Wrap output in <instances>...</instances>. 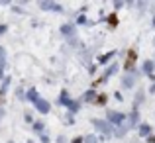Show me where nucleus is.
Segmentation results:
<instances>
[{"label":"nucleus","instance_id":"nucleus-6","mask_svg":"<svg viewBox=\"0 0 155 143\" xmlns=\"http://www.w3.org/2000/svg\"><path fill=\"white\" fill-rule=\"evenodd\" d=\"M145 71H147V73L151 71V61H147V63H145Z\"/></svg>","mask_w":155,"mask_h":143},{"label":"nucleus","instance_id":"nucleus-4","mask_svg":"<svg viewBox=\"0 0 155 143\" xmlns=\"http://www.w3.org/2000/svg\"><path fill=\"white\" fill-rule=\"evenodd\" d=\"M132 84H134V76L128 75V76L124 79V86H132Z\"/></svg>","mask_w":155,"mask_h":143},{"label":"nucleus","instance_id":"nucleus-1","mask_svg":"<svg viewBox=\"0 0 155 143\" xmlns=\"http://www.w3.org/2000/svg\"><path fill=\"white\" fill-rule=\"evenodd\" d=\"M35 106H38V110H41V112H49V104H47L45 100H35Z\"/></svg>","mask_w":155,"mask_h":143},{"label":"nucleus","instance_id":"nucleus-7","mask_svg":"<svg viewBox=\"0 0 155 143\" xmlns=\"http://www.w3.org/2000/svg\"><path fill=\"white\" fill-rule=\"evenodd\" d=\"M87 143H96V137H87Z\"/></svg>","mask_w":155,"mask_h":143},{"label":"nucleus","instance_id":"nucleus-3","mask_svg":"<svg viewBox=\"0 0 155 143\" xmlns=\"http://www.w3.org/2000/svg\"><path fill=\"white\" fill-rule=\"evenodd\" d=\"M108 118H110L112 122H122V116H120V114H114V112H110Z\"/></svg>","mask_w":155,"mask_h":143},{"label":"nucleus","instance_id":"nucleus-2","mask_svg":"<svg viewBox=\"0 0 155 143\" xmlns=\"http://www.w3.org/2000/svg\"><path fill=\"white\" fill-rule=\"evenodd\" d=\"M94 125H98V129H102V132H108V124H104L100 120H94Z\"/></svg>","mask_w":155,"mask_h":143},{"label":"nucleus","instance_id":"nucleus-5","mask_svg":"<svg viewBox=\"0 0 155 143\" xmlns=\"http://www.w3.org/2000/svg\"><path fill=\"white\" fill-rule=\"evenodd\" d=\"M141 133H143V135H145V133H149V125H141Z\"/></svg>","mask_w":155,"mask_h":143},{"label":"nucleus","instance_id":"nucleus-8","mask_svg":"<svg viewBox=\"0 0 155 143\" xmlns=\"http://www.w3.org/2000/svg\"><path fill=\"white\" fill-rule=\"evenodd\" d=\"M4 59V51H2V47H0V61Z\"/></svg>","mask_w":155,"mask_h":143}]
</instances>
